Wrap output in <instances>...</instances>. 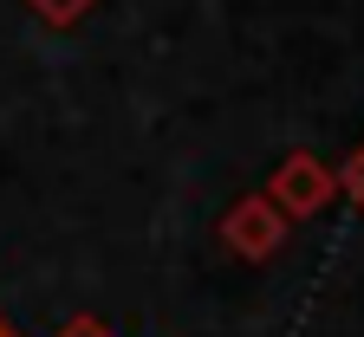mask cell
<instances>
[{
  "instance_id": "obj_1",
  "label": "cell",
  "mask_w": 364,
  "mask_h": 337,
  "mask_svg": "<svg viewBox=\"0 0 364 337\" xmlns=\"http://www.w3.org/2000/svg\"><path fill=\"white\" fill-rule=\"evenodd\" d=\"M215 233H221V247L235 260H273L280 240H287V214L273 208L267 195H241V201H228V214L215 221Z\"/></svg>"
},
{
  "instance_id": "obj_2",
  "label": "cell",
  "mask_w": 364,
  "mask_h": 337,
  "mask_svg": "<svg viewBox=\"0 0 364 337\" xmlns=\"http://www.w3.org/2000/svg\"><path fill=\"white\" fill-rule=\"evenodd\" d=\"M332 188H338V182H332V169H318L306 150H293L280 169L267 175V188H260V195H267L273 208H280L287 221H312L318 208L332 201Z\"/></svg>"
},
{
  "instance_id": "obj_3",
  "label": "cell",
  "mask_w": 364,
  "mask_h": 337,
  "mask_svg": "<svg viewBox=\"0 0 364 337\" xmlns=\"http://www.w3.org/2000/svg\"><path fill=\"white\" fill-rule=\"evenodd\" d=\"M26 7H33L46 26H78L91 7H98V0H26Z\"/></svg>"
},
{
  "instance_id": "obj_4",
  "label": "cell",
  "mask_w": 364,
  "mask_h": 337,
  "mask_svg": "<svg viewBox=\"0 0 364 337\" xmlns=\"http://www.w3.org/2000/svg\"><path fill=\"white\" fill-rule=\"evenodd\" d=\"M59 337H117V331H111L105 318H91V311H78V318H65V331H59Z\"/></svg>"
},
{
  "instance_id": "obj_5",
  "label": "cell",
  "mask_w": 364,
  "mask_h": 337,
  "mask_svg": "<svg viewBox=\"0 0 364 337\" xmlns=\"http://www.w3.org/2000/svg\"><path fill=\"white\" fill-rule=\"evenodd\" d=\"M345 188H351V201L364 208V150H358V156L345 162Z\"/></svg>"
},
{
  "instance_id": "obj_6",
  "label": "cell",
  "mask_w": 364,
  "mask_h": 337,
  "mask_svg": "<svg viewBox=\"0 0 364 337\" xmlns=\"http://www.w3.org/2000/svg\"><path fill=\"white\" fill-rule=\"evenodd\" d=\"M0 337H20V331H14V324H7V318H0Z\"/></svg>"
}]
</instances>
